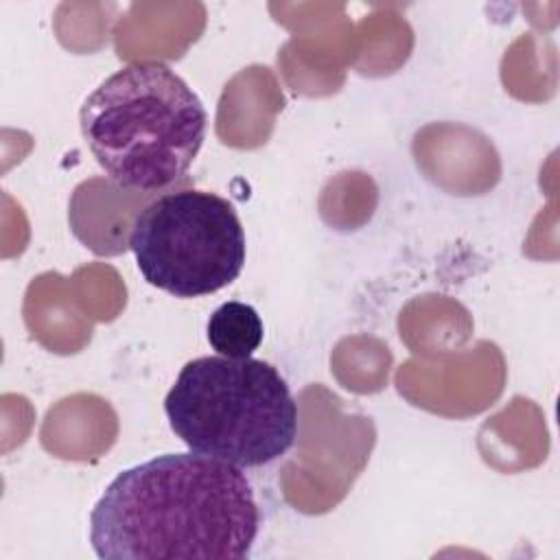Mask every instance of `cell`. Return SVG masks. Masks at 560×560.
Wrapping results in <instances>:
<instances>
[{
    "mask_svg": "<svg viewBox=\"0 0 560 560\" xmlns=\"http://www.w3.org/2000/svg\"><path fill=\"white\" fill-rule=\"evenodd\" d=\"M206 337L212 350L221 357H252L265 337V326L252 304L230 300L223 302L208 319Z\"/></svg>",
    "mask_w": 560,
    "mask_h": 560,
    "instance_id": "5",
    "label": "cell"
},
{
    "mask_svg": "<svg viewBox=\"0 0 560 560\" xmlns=\"http://www.w3.org/2000/svg\"><path fill=\"white\" fill-rule=\"evenodd\" d=\"M98 166L127 190L177 182L197 158L208 114L192 88L162 61H131L101 81L79 112Z\"/></svg>",
    "mask_w": 560,
    "mask_h": 560,
    "instance_id": "2",
    "label": "cell"
},
{
    "mask_svg": "<svg viewBox=\"0 0 560 560\" xmlns=\"http://www.w3.org/2000/svg\"><path fill=\"white\" fill-rule=\"evenodd\" d=\"M171 431L195 453L238 468L284 455L298 438V405L267 361L197 357L164 398Z\"/></svg>",
    "mask_w": 560,
    "mask_h": 560,
    "instance_id": "3",
    "label": "cell"
},
{
    "mask_svg": "<svg viewBox=\"0 0 560 560\" xmlns=\"http://www.w3.org/2000/svg\"><path fill=\"white\" fill-rule=\"evenodd\" d=\"M258 532L243 468L195 451L125 468L90 512V542L103 560H245Z\"/></svg>",
    "mask_w": 560,
    "mask_h": 560,
    "instance_id": "1",
    "label": "cell"
},
{
    "mask_svg": "<svg viewBox=\"0 0 560 560\" xmlns=\"http://www.w3.org/2000/svg\"><path fill=\"white\" fill-rule=\"evenodd\" d=\"M129 247L142 278L175 298L210 295L228 287L247 254L234 206L197 188L166 192L140 210Z\"/></svg>",
    "mask_w": 560,
    "mask_h": 560,
    "instance_id": "4",
    "label": "cell"
}]
</instances>
